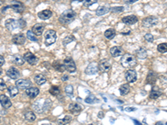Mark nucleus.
Returning <instances> with one entry per match:
<instances>
[{"label": "nucleus", "instance_id": "1", "mask_svg": "<svg viewBox=\"0 0 167 125\" xmlns=\"http://www.w3.org/2000/svg\"><path fill=\"white\" fill-rule=\"evenodd\" d=\"M75 17H76V13L72 9H68V10H65L64 13H62L61 15L59 18V21L62 24H70L74 20Z\"/></svg>", "mask_w": 167, "mask_h": 125}, {"label": "nucleus", "instance_id": "2", "mask_svg": "<svg viewBox=\"0 0 167 125\" xmlns=\"http://www.w3.org/2000/svg\"><path fill=\"white\" fill-rule=\"evenodd\" d=\"M121 65L125 69H132L137 64L136 58L130 54H126L121 58Z\"/></svg>", "mask_w": 167, "mask_h": 125}, {"label": "nucleus", "instance_id": "3", "mask_svg": "<svg viewBox=\"0 0 167 125\" xmlns=\"http://www.w3.org/2000/svg\"><path fill=\"white\" fill-rule=\"evenodd\" d=\"M57 35L54 30H48L44 34V44L46 46H50L56 42Z\"/></svg>", "mask_w": 167, "mask_h": 125}, {"label": "nucleus", "instance_id": "4", "mask_svg": "<svg viewBox=\"0 0 167 125\" xmlns=\"http://www.w3.org/2000/svg\"><path fill=\"white\" fill-rule=\"evenodd\" d=\"M64 65L65 68V70H67L70 73H74L76 71V66H75V62L73 60V58L71 57H67L65 58V59L64 60Z\"/></svg>", "mask_w": 167, "mask_h": 125}, {"label": "nucleus", "instance_id": "5", "mask_svg": "<svg viewBox=\"0 0 167 125\" xmlns=\"http://www.w3.org/2000/svg\"><path fill=\"white\" fill-rule=\"evenodd\" d=\"M159 20L158 18L155 16H150V17H147V18H144L142 20V25L145 28H150L158 24Z\"/></svg>", "mask_w": 167, "mask_h": 125}, {"label": "nucleus", "instance_id": "6", "mask_svg": "<svg viewBox=\"0 0 167 125\" xmlns=\"http://www.w3.org/2000/svg\"><path fill=\"white\" fill-rule=\"evenodd\" d=\"M98 67H99V70L102 73H106V72H109L111 69V62L109 59H102L100 62H99L98 64Z\"/></svg>", "mask_w": 167, "mask_h": 125}, {"label": "nucleus", "instance_id": "7", "mask_svg": "<svg viewBox=\"0 0 167 125\" xmlns=\"http://www.w3.org/2000/svg\"><path fill=\"white\" fill-rule=\"evenodd\" d=\"M9 6H10V8L14 9L16 13H23L24 11V5L21 2L17 1V0H13Z\"/></svg>", "mask_w": 167, "mask_h": 125}, {"label": "nucleus", "instance_id": "8", "mask_svg": "<svg viewBox=\"0 0 167 125\" xmlns=\"http://www.w3.org/2000/svg\"><path fill=\"white\" fill-rule=\"evenodd\" d=\"M5 27L9 30V31H14L15 29H17L18 26V22L17 20L14 19V18H9L7 19L5 22Z\"/></svg>", "mask_w": 167, "mask_h": 125}, {"label": "nucleus", "instance_id": "9", "mask_svg": "<svg viewBox=\"0 0 167 125\" xmlns=\"http://www.w3.org/2000/svg\"><path fill=\"white\" fill-rule=\"evenodd\" d=\"M6 74H7L8 77H9L12 79H18L20 77V72L15 67L9 68V69L7 70V72H6Z\"/></svg>", "mask_w": 167, "mask_h": 125}, {"label": "nucleus", "instance_id": "10", "mask_svg": "<svg viewBox=\"0 0 167 125\" xmlns=\"http://www.w3.org/2000/svg\"><path fill=\"white\" fill-rule=\"evenodd\" d=\"M24 60L28 62L29 64L31 65H35L38 62V58L34 54H32L31 52H27L24 55Z\"/></svg>", "mask_w": 167, "mask_h": 125}, {"label": "nucleus", "instance_id": "11", "mask_svg": "<svg viewBox=\"0 0 167 125\" xmlns=\"http://www.w3.org/2000/svg\"><path fill=\"white\" fill-rule=\"evenodd\" d=\"M15 85H16V87L18 88V89L26 90L27 89L30 88L31 83H30V81L27 80V79H18V80L16 81Z\"/></svg>", "mask_w": 167, "mask_h": 125}, {"label": "nucleus", "instance_id": "12", "mask_svg": "<svg viewBox=\"0 0 167 125\" xmlns=\"http://www.w3.org/2000/svg\"><path fill=\"white\" fill-rule=\"evenodd\" d=\"M12 41L14 44L17 45H23L25 44V41H26V38L24 34H15L14 35L13 38H12Z\"/></svg>", "mask_w": 167, "mask_h": 125}, {"label": "nucleus", "instance_id": "13", "mask_svg": "<svg viewBox=\"0 0 167 125\" xmlns=\"http://www.w3.org/2000/svg\"><path fill=\"white\" fill-rule=\"evenodd\" d=\"M125 79L129 83H135L137 80V73L135 70L129 69L125 73Z\"/></svg>", "mask_w": 167, "mask_h": 125}, {"label": "nucleus", "instance_id": "14", "mask_svg": "<svg viewBox=\"0 0 167 125\" xmlns=\"http://www.w3.org/2000/svg\"><path fill=\"white\" fill-rule=\"evenodd\" d=\"M98 70H99V67H98L97 62H90L88 65V67L86 68L85 73L88 75H93V74H95L98 72Z\"/></svg>", "mask_w": 167, "mask_h": 125}, {"label": "nucleus", "instance_id": "15", "mask_svg": "<svg viewBox=\"0 0 167 125\" xmlns=\"http://www.w3.org/2000/svg\"><path fill=\"white\" fill-rule=\"evenodd\" d=\"M110 54L112 55V57L116 58V57H120V56H123L124 52V49L121 47H119V46H114L112 47L110 50Z\"/></svg>", "mask_w": 167, "mask_h": 125}, {"label": "nucleus", "instance_id": "16", "mask_svg": "<svg viewBox=\"0 0 167 125\" xmlns=\"http://www.w3.org/2000/svg\"><path fill=\"white\" fill-rule=\"evenodd\" d=\"M0 103H1V105L6 109H8L12 106V102L10 101L9 97L4 94L0 95Z\"/></svg>", "mask_w": 167, "mask_h": 125}, {"label": "nucleus", "instance_id": "17", "mask_svg": "<svg viewBox=\"0 0 167 125\" xmlns=\"http://www.w3.org/2000/svg\"><path fill=\"white\" fill-rule=\"evenodd\" d=\"M122 22L127 25H133L138 22V18L135 15H129L122 18Z\"/></svg>", "mask_w": 167, "mask_h": 125}, {"label": "nucleus", "instance_id": "18", "mask_svg": "<svg viewBox=\"0 0 167 125\" xmlns=\"http://www.w3.org/2000/svg\"><path fill=\"white\" fill-rule=\"evenodd\" d=\"M25 93H26V94L29 97V98H34L39 95V89L38 88L30 87V88H28V89H27L25 90Z\"/></svg>", "mask_w": 167, "mask_h": 125}, {"label": "nucleus", "instance_id": "19", "mask_svg": "<svg viewBox=\"0 0 167 125\" xmlns=\"http://www.w3.org/2000/svg\"><path fill=\"white\" fill-rule=\"evenodd\" d=\"M81 110H82V107L79 103H70L69 106V111L73 114H78L81 112Z\"/></svg>", "mask_w": 167, "mask_h": 125}, {"label": "nucleus", "instance_id": "20", "mask_svg": "<svg viewBox=\"0 0 167 125\" xmlns=\"http://www.w3.org/2000/svg\"><path fill=\"white\" fill-rule=\"evenodd\" d=\"M52 12L49 10V9H45L43 11H40L38 13V16L39 18L42 20H46V19H49V18L52 17Z\"/></svg>", "mask_w": 167, "mask_h": 125}, {"label": "nucleus", "instance_id": "21", "mask_svg": "<svg viewBox=\"0 0 167 125\" xmlns=\"http://www.w3.org/2000/svg\"><path fill=\"white\" fill-rule=\"evenodd\" d=\"M44 24H34L33 28H32V31L33 33L37 36H39L42 34L43 31H44Z\"/></svg>", "mask_w": 167, "mask_h": 125}, {"label": "nucleus", "instance_id": "22", "mask_svg": "<svg viewBox=\"0 0 167 125\" xmlns=\"http://www.w3.org/2000/svg\"><path fill=\"white\" fill-rule=\"evenodd\" d=\"M162 94V92L160 91V88L157 86H153L151 92L149 93V98H153V99H156L158 98L160 95Z\"/></svg>", "mask_w": 167, "mask_h": 125}, {"label": "nucleus", "instance_id": "23", "mask_svg": "<svg viewBox=\"0 0 167 125\" xmlns=\"http://www.w3.org/2000/svg\"><path fill=\"white\" fill-rule=\"evenodd\" d=\"M156 79H157V75L153 71H149L148 75H147V78H146L147 83H149V84H154L156 82Z\"/></svg>", "mask_w": 167, "mask_h": 125}, {"label": "nucleus", "instance_id": "24", "mask_svg": "<svg viewBox=\"0 0 167 125\" xmlns=\"http://www.w3.org/2000/svg\"><path fill=\"white\" fill-rule=\"evenodd\" d=\"M24 58L21 56V55H19V54H16V55H14V57H13V62L14 63H15L16 65H18V66H21V65H23L24 63Z\"/></svg>", "mask_w": 167, "mask_h": 125}, {"label": "nucleus", "instance_id": "25", "mask_svg": "<svg viewBox=\"0 0 167 125\" xmlns=\"http://www.w3.org/2000/svg\"><path fill=\"white\" fill-rule=\"evenodd\" d=\"M34 82L38 85H43L46 83V78L43 74H37L34 77Z\"/></svg>", "mask_w": 167, "mask_h": 125}, {"label": "nucleus", "instance_id": "26", "mask_svg": "<svg viewBox=\"0 0 167 125\" xmlns=\"http://www.w3.org/2000/svg\"><path fill=\"white\" fill-rule=\"evenodd\" d=\"M52 66L53 67V69H55V70H57V71L59 72H64L65 70V68H64V63H61V62H59V61H54L53 62V64H52Z\"/></svg>", "mask_w": 167, "mask_h": 125}, {"label": "nucleus", "instance_id": "27", "mask_svg": "<svg viewBox=\"0 0 167 125\" xmlns=\"http://www.w3.org/2000/svg\"><path fill=\"white\" fill-rule=\"evenodd\" d=\"M136 56L140 59H145L147 57V52L145 48H141L136 51Z\"/></svg>", "mask_w": 167, "mask_h": 125}, {"label": "nucleus", "instance_id": "28", "mask_svg": "<svg viewBox=\"0 0 167 125\" xmlns=\"http://www.w3.org/2000/svg\"><path fill=\"white\" fill-rule=\"evenodd\" d=\"M110 9L107 8L105 6H99L96 10V15L97 16H102L104 14H106L107 13L110 12Z\"/></svg>", "mask_w": 167, "mask_h": 125}, {"label": "nucleus", "instance_id": "29", "mask_svg": "<svg viewBox=\"0 0 167 125\" xmlns=\"http://www.w3.org/2000/svg\"><path fill=\"white\" fill-rule=\"evenodd\" d=\"M130 90V87L128 83H124L120 87V92L121 95H126L127 93H129Z\"/></svg>", "mask_w": 167, "mask_h": 125}, {"label": "nucleus", "instance_id": "30", "mask_svg": "<svg viewBox=\"0 0 167 125\" xmlns=\"http://www.w3.org/2000/svg\"><path fill=\"white\" fill-rule=\"evenodd\" d=\"M105 37L107 39H113L115 37V31L113 28H109L105 32Z\"/></svg>", "mask_w": 167, "mask_h": 125}, {"label": "nucleus", "instance_id": "31", "mask_svg": "<svg viewBox=\"0 0 167 125\" xmlns=\"http://www.w3.org/2000/svg\"><path fill=\"white\" fill-rule=\"evenodd\" d=\"M8 91L11 98H14L18 93V89L16 86H9L8 88Z\"/></svg>", "mask_w": 167, "mask_h": 125}, {"label": "nucleus", "instance_id": "32", "mask_svg": "<svg viewBox=\"0 0 167 125\" xmlns=\"http://www.w3.org/2000/svg\"><path fill=\"white\" fill-rule=\"evenodd\" d=\"M72 120V117L70 115H66L64 118L62 119H59L58 120V124L59 125H66L68 124L69 123H70V121Z\"/></svg>", "mask_w": 167, "mask_h": 125}, {"label": "nucleus", "instance_id": "33", "mask_svg": "<svg viewBox=\"0 0 167 125\" xmlns=\"http://www.w3.org/2000/svg\"><path fill=\"white\" fill-rule=\"evenodd\" d=\"M24 118H25V119L28 120V121L32 122V121H34L35 120L36 116L32 111H27L26 113L24 114Z\"/></svg>", "mask_w": 167, "mask_h": 125}, {"label": "nucleus", "instance_id": "34", "mask_svg": "<svg viewBox=\"0 0 167 125\" xmlns=\"http://www.w3.org/2000/svg\"><path fill=\"white\" fill-rule=\"evenodd\" d=\"M27 38L33 42H38V38H36L35 34L33 33V31H30V30L27 32Z\"/></svg>", "mask_w": 167, "mask_h": 125}, {"label": "nucleus", "instance_id": "35", "mask_svg": "<svg viewBox=\"0 0 167 125\" xmlns=\"http://www.w3.org/2000/svg\"><path fill=\"white\" fill-rule=\"evenodd\" d=\"M74 40V37L73 35H68L66 36L64 39H63V45L66 46L69 44H70L71 42H73Z\"/></svg>", "mask_w": 167, "mask_h": 125}, {"label": "nucleus", "instance_id": "36", "mask_svg": "<svg viewBox=\"0 0 167 125\" xmlns=\"http://www.w3.org/2000/svg\"><path fill=\"white\" fill-rule=\"evenodd\" d=\"M157 50L161 54H165L167 52V44H160L157 46Z\"/></svg>", "mask_w": 167, "mask_h": 125}, {"label": "nucleus", "instance_id": "37", "mask_svg": "<svg viewBox=\"0 0 167 125\" xmlns=\"http://www.w3.org/2000/svg\"><path fill=\"white\" fill-rule=\"evenodd\" d=\"M49 93H50L52 95H53V96H58V95L59 94L60 91H59V87H57V86H52L51 89H49Z\"/></svg>", "mask_w": 167, "mask_h": 125}, {"label": "nucleus", "instance_id": "38", "mask_svg": "<svg viewBox=\"0 0 167 125\" xmlns=\"http://www.w3.org/2000/svg\"><path fill=\"white\" fill-rule=\"evenodd\" d=\"M85 101L87 103H95V102H96V101L98 102V99L94 95H89V96H88L87 98H85Z\"/></svg>", "mask_w": 167, "mask_h": 125}, {"label": "nucleus", "instance_id": "39", "mask_svg": "<svg viewBox=\"0 0 167 125\" xmlns=\"http://www.w3.org/2000/svg\"><path fill=\"white\" fill-rule=\"evenodd\" d=\"M98 2V0H83V4L85 7H90L91 5L95 4Z\"/></svg>", "mask_w": 167, "mask_h": 125}, {"label": "nucleus", "instance_id": "40", "mask_svg": "<svg viewBox=\"0 0 167 125\" xmlns=\"http://www.w3.org/2000/svg\"><path fill=\"white\" fill-rule=\"evenodd\" d=\"M124 8L122 7V6H119V7H114V8H111L110 9V12L111 13H121L123 12Z\"/></svg>", "mask_w": 167, "mask_h": 125}, {"label": "nucleus", "instance_id": "41", "mask_svg": "<svg viewBox=\"0 0 167 125\" xmlns=\"http://www.w3.org/2000/svg\"><path fill=\"white\" fill-rule=\"evenodd\" d=\"M65 93H66L70 97H72L73 93H74L73 86H72V85H67V86L65 87Z\"/></svg>", "mask_w": 167, "mask_h": 125}, {"label": "nucleus", "instance_id": "42", "mask_svg": "<svg viewBox=\"0 0 167 125\" xmlns=\"http://www.w3.org/2000/svg\"><path fill=\"white\" fill-rule=\"evenodd\" d=\"M145 39L147 42H149V43H152V42L154 41V36L152 35L151 34H146L145 35Z\"/></svg>", "mask_w": 167, "mask_h": 125}, {"label": "nucleus", "instance_id": "43", "mask_svg": "<svg viewBox=\"0 0 167 125\" xmlns=\"http://www.w3.org/2000/svg\"><path fill=\"white\" fill-rule=\"evenodd\" d=\"M18 26H19V28H24L26 27V22H25V20H24V19L20 18V19H18Z\"/></svg>", "mask_w": 167, "mask_h": 125}, {"label": "nucleus", "instance_id": "44", "mask_svg": "<svg viewBox=\"0 0 167 125\" xmlns=\"http://www.w3.org/2000/svg\"><path fill=\"white\" fill-rule=\"evenodd\" d=\"M6 83L4 80L3 79H0V91H3V90L6 89Z\"/></svg>", "mask_w": 167, "mask_h": 125}, {"label": "nucleus", "instance_id": "45", "mask_svg": "<svg viewBox=\"0 0 167 125\" xmlns=\"http://www.w3.org/2000/svg\"><path fill=\"white\" fill-rule=\"evenodd\" d=\"M138 0H124V3H125L126 4H132L135 2H137Z\"/></svg>", "mask_w": 167, "mask_h": 125}, {"label": "nucleus", "instance_id": "46", "mask_svg": "<svg viewBox=\"0 0 167 125\" xmlns=\"http://www.w3.org/2000/svg\"><path fill=\"white\" fill-rule=\"evenodd\" d=\"M4 63H5V59H4V58H3V56L0 55V66L3 65Z\"/></svg>", "mask_w": 167, "mask_h": 125}, {"label": "nucleus", "instance_id": "47", "mask_svg": "<svg viewBox=\"0 0 167 125\" xmlns=\"http://www.w3.org/2000/svg\"><path fill=\"white\" fill-rule=\"evenodd\" d=\"M125 110H126L127 112H132V111H135L136 108H126Z\"/></svg>", "mask_w": 167, "mask_h": 125}, {"label": "nucleus", "instance_id": "48", "mask_svg": "<svg viewBox=\"0 0 167 125\" xmlns=\"http://www.w3.org/2000/svg\"><path fill=\"white\" fill-rule=\"evenodd\" d=\"M62 81H67L69 79V76L68 75H64L63 77L61 78Z\"/></svg>", "mask_w": 167, "mask_h": 125}, {"label": "nucleus", "instance_id": "49", "mask_svg": "<svg viewBox=\"0 0 167 125\" xmlns=\"http://www.w3.org/2000/svg\"><path fill=\"white\" fill-rule=\"evenodd\" d=\"M104 115H105V114H104V113H103V112L101 111V112H99V114H98V117H99V118H103V117H104Z\"/></svg>", "mask_w": 167, "mask_h": 125}, {"label": "nucleus", "instance_id": "50", "mask_svg": "<svg viewBox=\"0 0 167 125\" xmlns=\"http://www.w3.org/2000/svg\"><path fill=\"white\" fill-rule=\"evenodd\" d=\"M134 122L135 123V124L136 125H141V124H140V122H139V121H136V120H135V119H134Z\"/></svg>", "mask_w": 167, "mask_h": 125}, {"label": "nucleus", "instance_id": "51", "mask_svg": "<svg viewBox=\"0 0 167 125\" xmlns=\"http://www.w3.org/2000/svg\"><path fill=\"white\" fill-rule=\"evenodd\" d=\"M156 125H163V124H162L161 122H157V123L156 124Z\"/></svg>", "mask_w": 167, "mask_h": 125}, {"label": "nucleus", "instance_id": "52", "mask_svg": "<svg viewBox=\"0 0 167 125\" xmlns=\"http://www.w3.org/2000/svg\"><path fill=\"white\" fill-rule=\"evenodd\" d=\"M3 3V0H0V5H1V4H2Z\"/></svg>", "mask_w": 167, "mask_h": 125}, {"label": "nucleus", "instance_id": "53", "mask_svg": "<svg viewBox=\"0 0 167 125\" xmlns=\"http://www.w3.org/2000/svg\"><path fill=\"white\" fill-rule=\"evenodd\" d=\"M2 73V69H1V67H0V74Z\"/></svg>", "mask_w": 167, "mask_h": 125}, {"label": "nucleus", "instance_id": "54", "mask_svg": "<svg viewBox=\"0 0 167 125\" xmlns=\"http://www.w3.org/2000/svg\"><path fill=\"white\" fill-rule=\"evenodd\" d=\"M73 1H81V0H73Z\"/></svg>", "mask_w": 167, "mask_h": 125}, {"label": "nucleus", "instance_id": "55", "mask_svg": "<svg viewBox=\"0 0 167 125\" xmlns=\"http://www.w3.org/2000/svg\"><path fill=\"white\" fill-rule=\"evenodd\" d=\"M54 1H61V0H54Z\"/></svg>", "mask_w": 167, "mask_h": 125}, {"label": "nucleus", "instance_id": "56", "mask_svg": "<svg viewBox=\"0 0 167 125\" xmlns=\"http://www.w3.org/2000/svg\"><path fill=\"white\" fill-rule=\"evenodd\" d=\"M166 125H167V122H166Z\"/></svg>", "mask_w": 167, "mask_h": 125}, {"label": "nucleus", "instance_id": "57", "mask_svg": "<svg viewBox=\"0 0 167 125\" xmlns=\"http://www.w3.org/2000/svg\"><path fill=\"white\" fill-rule=\"evenodd\" d=\"M89 125H94V124H89Z\"/></svg>", "mask_w": 167, "mask_h": 125}]
</instances>
